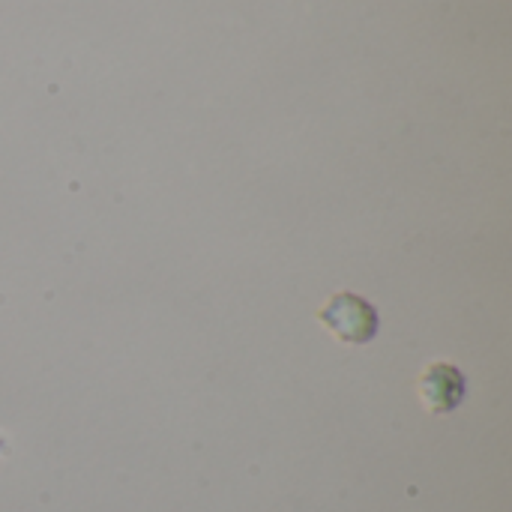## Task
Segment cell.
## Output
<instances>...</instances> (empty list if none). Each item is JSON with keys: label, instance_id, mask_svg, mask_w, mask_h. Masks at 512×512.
Instances as JSON below:
<instances>
[{"label": "cell", "instance_id": "obj_1", "mask_svg": "<svg viewBox=\"0 0 512 512\" xmlns=\"http://www.w3.org/2000/svg\"><path fill=\"white\" fill-rule=\"evenodd\" d=\"M318 321L345 345H369L378 336V306L354 291H336L318 312Z\"/></svg>", "mask_w": 512, "mask_h": 512}, {"label": "cell", "instance_id": "obj_2", "mask_svg": "<svg viewBox=\"0 0 512 512\" xmlns=\"http://www.w3.org/2000/svg\"><path fill=\"white\" fill-rule=\"evenodd\" d=\"M468 396V378L459 366L435 360L420 375V399L432 414H453Z\"/></svg>", "mask_w": 512, "mask_h": 512}, {"label": "cell", "instance_id": "obj_3", "mask_svg": "<svg viewBox=\"0 0 512 512\" xmlns=\"http://www.w3.org/2000/svg\"><path fill=\"white\" fill-rule=\"evenodd\" d=\"M0 453H3V438H0Z\"/></svg>", "mask_w": 512, "mask_h": 512}]
</instances>
